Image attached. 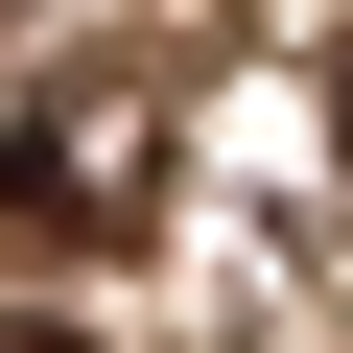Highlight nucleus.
<instances>
[{
    "label": "nucleus",
    "mask_w": 353,
    "mask_h": 353,
    "mask_svg": "<svg viewBox=\"0 0 353 353\" xmlns=\"http://www.w3.org/2000/svg\"><path fill=\"white\" fill-rule=\"evenodd\" d=\"M0 353H94V330H48V306H0Z\"/></svg>",
    "instance_id": "obj_2"
},
{
    "label": "nucleus",
    "mask_w": 353,
    "mask_h": 353,
    "mask_svg": "<svg viewBox=\"0 0 353 353\" xmlns=\"http://www.w3.org/2000/svg\"><path fill=\"white\" fill-rule=\"evenodd\" d=\"M141 189V141H94V118H24V141H0V212H24V236H94Z\"/></svg>",
    "instance_id": "obj_1"
}]
</instances>
